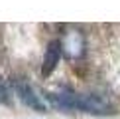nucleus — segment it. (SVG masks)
<instances>
[{"instance_id":"obj_1","label":"nucleus","mask_w":120,"mask_h":119,"mask_svg":"<svg viewBox=\"0 0 120 119\" xmlns=\"http://www.w3.org/2000/svg\"><path fill=\"white\" fill-rule=\"evenodd\" d=\"M47 99L59 109L65 111H83L91 115H110L114 107L106 99L98 95H81L75 91H59V93H47Z\"/></svg>"},{"instance_id":"obj_5","label":"nucleus","mask_w":120,"mask_h":119,"mask_svg":"<svg viewBox=\"0 0 120 119\" xmlns=\"http://www.w3.org/2000/svg\"><path fill=\"white\" fill-rule=\"evenodd\" d=\"M6 99V87H4V83L0 81V101H4Z\"/></svg>"},{"instance_id":"obj_2","label":"nucleus","mask_w":120,"mask_h":119,"mask_svg":"<svg viewBox=\"0 0 120 119\" xmlns=\"http://www.w3.org/2000/svg\"><path fill=\"white\" fill-rule=\"evenodd\" d=\"M16 93H18L20 101H22L24 105L36 109V111H45V103L41 101V97L36 93V89L30 85V83H26V81H18V83H16Z\"/></svg>"},{"instance_id":"obj_3","label":"nucleus","mask_w":120,"mask_h":119,"mask_svg":"<svg viewBox=\"0 0 120 119\" xmlns=\"http://www.w3.org/2000/svg\"><path fill=\"white\" fill-rule=\"evenodd\" d=\"M59 58H61V42L59 40H53V42H49V46L45 50V56H43V66H41L43 76H49L57 68Z\"/></svg>"},{"instance_id":"obj_4","label":"nucleus","mask_w":120,"mask_h":119,"mask_svg":"<svg viewBox=\"0 0 120 119\" xmlns=\"http://www.w3.org/2000/svg\"><path fill=\"white\" fill-rule=\"evenodd\" d=\"M65 48V52L69 54L71 58H77L83 54V48H85V40H83V34L77 32V30H71V32L65 36V40L61 42V50Z\"/></svg>"}]
</instances>
